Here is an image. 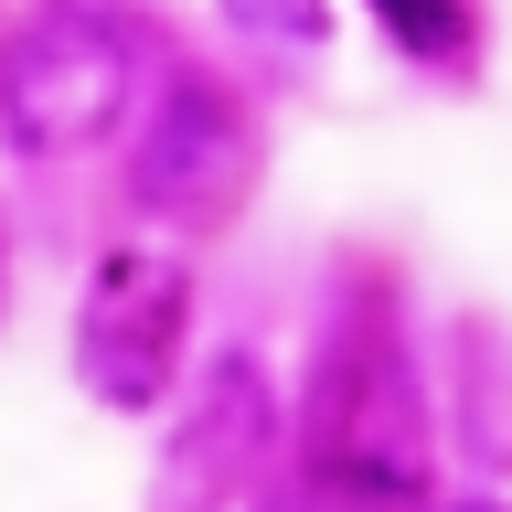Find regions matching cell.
<instances>
[{"instance_id": "obj_1", "label": "cell", "mask_w": 512, "mask_h": 512, "mask_svg": "<svg viewBox=\"0 0 512 512\" xmlns=\"http://www.w3.org/2000/svg\"><path fill=\"white\" fill-rule=\"evenodd\" d=\"M310 502L320 512L427 502V395L384 331H331L310 363Z\"/></svg>"}, {"instance_id": "obj_2", "label": "cell", "mask_w": 512, "mask_h": 512, "mask_svg": "<svg viewBox=\"0 0 512 512\" xmlns=\"http://www.w3.org/2000/svg\"><path fill=\"white\" fill-rule=\"evenodd\" d=\"M139 86H150L139 32L96 0H54L0 43V139L11 160H86L96 139H118Z\"/></svg>"}, {"instance_id": "obj_3", "label": "cell", "mask_w": 512, "mask_h": 512, "mask_svg": "<svg viewBox=\"0 0 512 512\" xmlns=\"http://www.w3.org/2000/svg\"><path fill=\"white\" fill-rule=\"evenodd\" d=\"M192 331V267L171 246H107L75 310V384L118 416H150Z\"/></svg>"}, {"instance_id": "obj_4", "label": "cell", "mask_w": 512, "mask_h": 512, "mask_svg": "<svg viewBox=\"0 0 512 512\" xmlns=\"http://www.w3.org/2000/svg\"><path fill=\"white\" fill-rule=\"evenodd\" d=\"M256 160H267V139H256V118L235 107V86L171 75L160 107H150V139H139L128 192H139V214H160V224H224L256 192Z\"/></svg>"}, {"instance_id": "obj_5", "label": "cell", "mask_w": 512, "mask_h": 512, "mask_svg": "<svg viewBox=\"0 0 512 512\" xmlns=\"http://www.w3.org/2000/svg\"><path fill=\"white\" fill-rule=\"evenodd\" d=\"M267 448H278V406H267V374H256L246 352H224L214 374H203V395H192V427L171 438V502L214 491V480L267 470Z\"/></svg>"}, {"instance_id": "obj_6", "label": "cell", "mask_w": 512, "mask_h": 512, "mask_svg": "<svg viewBox=\"0 0 512 512\" xmlns=\"http://www.w3.org/2000/svg\"><path fill=\"white\" fill-rule=\"evenodd\" d=\"M363 11L416 64H470V43H480V0H363Z\"/></svg>"}, {"instance_id": "obj_7", "label": "cell", "mask_w": 512, "mask_h": 512, "mask_svg": "<svg viewBox=\"0 0 512 512\" xmlns=\"http://www.w3.org/2000/svg\"><path fill=\"white\" fill-rule=\"evenodd\" d=\"M224 22L256 32V43H288V54H310L320 32H331V0H224Z\"/></svg>"}, {"instance_id": "obj_8", "label": "cell", "mask_w": 512, "mask_h": 512, "mask_svg": "<svg viewBox=\"0 0 512 512\" xmlns=\"http://www.w3.org/2000/svg\"><path fill=\"white\" fill-rule=\"evenodd\" d=\"M182 512H299V491H288L278 470H246V480H214V491H192Z\"/></svg>"}, {"instance_id": "obj_9", "label": "cell", "mask_w": 512, "mask_h": 512, "mask_svg": "<svg viewBox=\"0 0 512 512\" xmlns=\"http://www.w3.org/2000/svg\"><path fill=\"white\" fill-rule=\"evenodd\" d=\"M459 512H512V502H459Z\"/></svg>"}]
</instances>
